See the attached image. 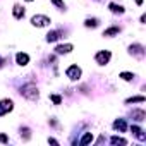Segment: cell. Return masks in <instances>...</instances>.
I'll use <instances>...</instances> for the list:
<instances>
[{
    "label": "cell",
    "instance_id": "1",
    "mask_svg": "<svg viewBox=\"0 0 146 146\" xmlns=\"http://www.w3.org/2000/svg\"><path fill=\"white\" fill-rule=\"evenodd\" d=\"M21 96H24L26 100H29V102H36L38 98H40V91H38V88L33 84V83H28V84H24L23 88H21Z\"/></svg>",
    "mask_w": 146,
    "mask_h": 146
},
{
    "label": "cell",
    "instance_id": "2",
    "mask_svg": "<svg viewBox=\"0 0 146 146\" xmlns=\"http://www.w3.org/2000/svg\"><path fill=\"white\" fill-rule=\"evenodd\" d=\"M81 74H83V70H81V67L76 65V64L69 65L67 70H65V76H67L70 81H79V79H81Z\"/></svg>",
    "mask_w": 146,
    "mask_h": 146
},
{
    "label": "cell",
    "instance_id": "3",
    "mask_svg": "<svg viewBox=\"0 0 146 146\" xmlns=\"http://www.w3.org/2000/svg\"><path fill=\"white\" fill-rule=\"evenodd\" d=\"M50 23H52V19H50L48 16H43V14H36V16L31 17V24L36 26V28H45V26H48Z\"/></svg>",
    "mask_w": 146,
    "mask_h": 146
},
{
    "label": "cell",
    "instance_id": "4",
    "mask_svg": "<svg viewBox=\"0 0 146 146\" xmlns=\"http://www.w3.org/2000/svg\"><path fill=\"white\" fill-rule=\"evenodd\" d=\"M110 58H112L110 50H100V52L95 55V60H96L98 65H107V64L110 62Z\"/></svg>",
    "mask_w": 146,
    "mask_h": 146
},
{
    "label": "cell",
    "instance_id": "5",
    "mask_svg": "<svg viewBox=\"0 0 146 146\" xmlns=\"http://www.w3.org/2000/svg\"><path fill=\"white\" fill-rule=\"evenodd\" d=\"M12 108H14V102L12 100H9V98L0 100V117L9 113V112H12Z\"/></svg>",
    "mask_w": 146,
    "mask_h": 146
},
{
    "label": "cell",
    "instance_id": "6",
    "mask_svg": "<svg viewBox=\"0 0 146 146\" xmlns=\"http://www.w3.org/2000/svg\"><path fill=\"white\" fill-rule=\"evenodd\" d=\"M129 53L134 55V57H137V58H143L144 57V46L139 45V43H132L129 46Z\"/></svg>",
    "mask_w": 146,
    "mask_h": 146
},
{
    "label": "cell",
    "instance_id": "7",
    "mask_svg": "<svg viewBox=\"0 0 146 146\" xmlns=\"http://www.w3.org/2000/svg\"><path fill=\"white\" fill-rule=\"evenodd\" d=\"M72 50H74V46H72L70 43H64V45H57V46H55V53H58V55L70 53Z\"/></svg>",
    "mask_w": 146,
    "mask_h": 146
},
{
    "label": "cell",
    "instance_id": "8",
    "mask_svg": "<svg viewBox=\"0 0 146 146\" xmlns=\"http://www.w3.org/2000/svg\"><path fill=\"white\" fill-rule=\"evenodd\" d=\"M16 62H17V65H28L29 64V55L24 53V52H19V53H16Z\"/></svg>",
    "mask_w": 146,
    "mask_h": 146
},
{
    "label": "cell",
    "instance_id": "9",
    "mask_svg": "<svg viewBox=\"0 0 146 146\" xmlns=\"http://www.w3.org/2000/svg\"><path fill=\"white\" fill-rule=\"evenodd\" d=\"M12 16H14L16 19H23V17H24V7L19 5V4H16V5L12 7Z\"/></svg>",
    "mask_w": 146,
    "mask_h": 146
},
{
    "label": "cell",
    "instance_id": "10",
    "mask_svg": "<svg viewBox=\"0 0 146 146\" xmlns=\"http://www.w3.org/2000/svg\"><path fill=\"white\" fill-rule=\"evenodd\" d=\"M120 33V28L119 26H110V28H107L105 31H103V36L105 38H112V36H115V35H119Z\"/></svg>",
    "mask_w": 146,
    "mask_h": 146
},
{
    "label": "cell",
    "instance_id": "11",
    "mask_svg": "<svg viewBox=\"0 0 146 146\" xmlns=\"http://www.w3.org/2000/svg\"><path fill=\"white\" fill-rule=\"evenodd\" d=\"M113 129L119 131V132H125V131H127V124H125V120H124V119H117V120L113 122Z\"/></svg>",
    "mask_w": 146,
    "mask_h": 146
},
{
    "label": "cell",
    "instance_id": "12",
    "mask_svg": "<svg viewBox=\"0 0 146 146\" xmlns=\"http://www.w3.org/2000/svg\"><path fill=\"white\" fill-rule=\"evenodd\" d=\"M131 117L134 120H137V122H143L146 119V113H144V110H132L131 112Z\"/></svg>",
    "mask_w": 146,
    "mask_h": 146
},
{
    "label": "cell",
    "instance_id": "13",
    "mask_svg": "<svg viewBox=\"0 0 146 146\" xmlns=\"http://www.w3.org/2000/svg\"><path fill=\"white\" fill-rule=\"evenodd\" d=\"M108 9H110V12H113V14H124V12H125V9H124L122 5L113 4V2H110V4H108Z\"/></svg>",
    "mask_w": 146,
    "mask_h": 146
},
{
    "label": "cell",
    "instance_id": "14",
    "mask_svg": "<svg viewBox=\"0 0 146 146\" xmlns=\"http://www.w3.org/2000/svg\"><path fill=\"white\" fill-rule=\"evenodd\" d=\"M131 131H132V134H134L137 139H141V141H144V139H146V136H144V131H143L141 127H137V125H132V127H131Z\"/></svg>",
    "mask_w": 146,
    "mask_h": 146
},
{
    "label": "cell",
    "instance_id": "15",
    "mask_svg": "<svg viewBox=\"0 0 146 146\" xmlns=\"http://www.w3.org/2000/svg\"><path fill=\"white\" fill-rule=\"evenodd\" d=\"M60 36H62V31H50V33L46 35V41H48V43H53V41H57Z\"/></svg>",
    "mask_w": 146,
    "mask_h": 146
},
{
    "label": "cell",
    "instance_id": "16",
    "mask_svg": "<svg viewBox=\"0 0 146 146\" xmlns=\"http://www.w3.org/2000/svg\"><path fill=\"white\" fill-rule=\"evenodd\" d=\"M98 24H100V19H96V17H88L84 21V26L86 28H98Z\"/></svg>",
    "mask_w": 146,
    "mask_h": 146
},
{
    "label": "cell",
    "instance_id": "17",
    "mask_svg": "<svg viewBox=\"0 0 146 146\" xmlns=\"http://www.w3.org/2000/svg\"><path fill=\"white\" fill-rule=\"evenodd\" d=\"M110 143L115 144V146H119V144H120V146H125V144H127V139L119 137V136H112V137H110Z\"/></svg>",
    "mask_w": 146,
    "mask_h": 146
},
{
    "label": "cell",
    "instance_id": "18",
    "mask_svg": "<svg viewBox=\"0 0 146 146\" xmlns=\"http://www.w3.org/2000/svg\"><path fill=\"white\" fill-rule=\"evenodd\" d=\"M91 141H93V134H91V132H86V134H84V136L81 137L79 144H81V146H84V144H90Z\"/></svg>",
    "mask_w": 146,
    "mask_h": 146
},
{
    "label": "cell",
    "instance_id": "19",
    "mask_svg": "<svg viewBox=\"0 0 146 146\" xmlns=\"http://www.w3.org/2000/svg\"><path fill=\"white\" fill-rule=\"evenodd\" d=\"M21 137H23L24 141H29V137H31V129H29V127H21Z\"/></svg>",
    "mask_w": 146,
    "mask_h": 146
},
{
    "label": "cell",
    "instance_id": "20",
    "mask_svg": "<svg viewBox=\"0 0 146 146\" xmlns=\"http://www.w3.org/2000/svg\"><path fill=\"white\" fill-rule=\"evenodd\" d=\"M144 102V96H132V98H127L125 100V103L129 105V103H143Z\"/></svg>",
    "mask_w": 146,
    "mask_h": 146
},
{
    "label": "cell",
    "instance_id": "21",
    "mask_svg": "<svg viewBox=\"0 0 146 146\" xmlns=\"http://www.w3.org/2000/svg\"><path fill=\"white\" fill-rule=\"evenodd\" d=\"M120 78L124 81H132L134 79V74H132V72H120Z\"/></svg>",
    "mask_w": 146,
    "mask_h": 146
},
{
    "label": "cell",
    "instance_id": "22",
    "mask_svg": "<svg viewBox=\"0 0 146 146\" xmlns=\"http://www.w3.org/2000/svg\"><path fill=\"white\" fill-rule=\"evenodd\" d=\"M52 4H53L57 9H60V11H65V4H64V0H52Z\"/></svg>",
    "mask_w": 146,
    "mask_h": 146
},
{
    "label": "cell",
    "instance_id": "23",
    "mask_svg": "<svg viewBox=\"0 0 146 146\" xmlns=\"http://www.w3.org/2000/svg\"><path fill=\"white\" fill-rule=\"evenodd\" d=\"M50 100H52L55 105H60V103H62V96H58V95H50Z\"/></svg>",
    "mask_w": 146,
    "mask_h": 146
},
{
    "label": "cell",
    "instance_id": "24",
    "mask_svg": "<svg viewBox=\"0 0 146 146\" xmlns=\"http://www.w3.org/2000/svg\"><path fill=\"white\" fill-rule=\"evenodd\" d=\"M0 143H9V137L5 134H0Z\"/></svg>",
    "mask_w": 146,
    "mask_h": 146
},
{
    "label": "cell",
    "instance_id": "25",
    "mask_svg": "<svg viewBox=\"0 0 146 146\" xmlns=\"http://www.w3.org/2000/svg\"><path fill=\"white\" fill-rule=\"evenodd\" d=\"M48 143H50V144H55V146L58 144V141H57V139H53V137H48Z\"/></svg>",
    "mask_w": 146,
    "mask_h": 146
},
{
    "label": "cell",
    "instance_id": "26",
    "mask_svg": "<svg viewBox=\"0 0 146 146\" xmlns=\"http://www.w3.org/2000/svg\"><path fill=\"white\" fill-rule=\"evenodd\" d=\"M4 64H5V58H4V57H0V67H2Z\"/></svg>",
    "mask_w": 146,
    "mask_h": 146
},
{
    "label": "cell",
    "instance_id": "27",
    "mask_svg": "<svg viewBox=\"0 0 146 146\" xmlns=\"http://www.w3.org/2000/svg\"><path fill=\"white\" fill-rule=\"evenodd\" d=\"M134 2H136L137 5H143V0H134Z\"/></svg>",
    "mask_w": 146,
    "mask_h": 146
},
{
    "label": "cell",
    "instance_id": "28",
    "mask_svg": "<svg viewBox=\"0 0 146 146\" xmlns=\"http://www.w3.org/2000/svg\"><path fill=\"white\" fill-rule=\"evenodd\" d=\"M26 2H33V0H26Z\"/></svg>",
    "mask_w": 146,
    "mask_h": 146
}]
</instances>
